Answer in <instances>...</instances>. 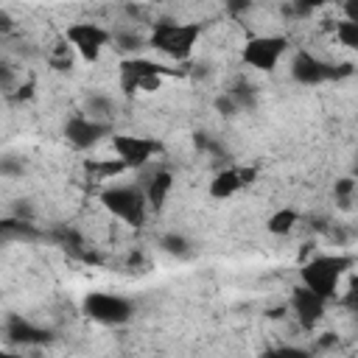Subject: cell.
Returning a JSON list of instances; mask_svg holds the SVG:
<instances>
[{
  "label": "cell",
  "instance_id": "cell-1",
  "mask_svg": "<svg viewBox=\"0 0 358 358\" xmlns=\"http://www.w3.org/2000/svg\"><path fill=\"white\" fill-rule=\"evenodd\" d=\"M352 263H355V257H350V255H316L308 263H302L299 280L305 288H310L324 302H330V299H336L338 280L347 274V268H352Z\"/></svg>",
  "mask_w": 358,
  "mask_h": 358
},
{
  "label": "cell",
  "instance_id": "cell-2",
  "mask_svg": "<svg viewBox=\"0 0 358 358\" xmlns=\"http://www.w3.org/2000/svg\"><path fill=\"white\" fill-rule=\"evenodd\" d=\"M201 36V25L199 22H176V20H159L151 28L148 45L157 48L159 53L176 59V62H187L196 42Z\"/></svg>",
  "mask_w": 358,
  "mask_h": 358
},
{
  "label": "cell",
  "instance_id": "cell-3",
  "mask_svg": "<svg viewBox=\"0 0 358 358\" xmlns=\"http://www.w3.org/2000/svg\"><path fill=\"white\" fill-rule=\"evenodd\" d=\"M165 76H179V70H171V67H162L145 56H129L120 62V90L126 95L143 90V92H154L162 87V78Z\"/></svg>",
  "mask_w": 358,
  "mask_h": 358
},
{
  "label": "cell",
  "instance_id": "cell-4",
  "mask_svg": "<svg viewBox=\"0 0 358 358\" xmlns=\"http://www.w3.org/2000/svg\"><path fill=\"white\" fill-rule=\"evenodd\" d=\"M101 204L120 221L131 224V227H140L145 221V190H137V187H129V185H117V187H106L101 193Z\"/></svg>",
  "mask_w": 358,
  "mask_h": 358
},
{
  "label": "cell",
  "instance_id": "cell-5",
  "mask_svg": "<svg viewBox=\"0 0 358 358\" xmlns=\"http://www.w3.org/2000/svg\"><path fill=\"white\" fill-rule=\"evenodd\" d=\"M352 73V64H330V62H322L319 56H313V53H308V50H299L296 56H294V62H291V76H294V81H299V84H308V87H313V84H322V81H338V78H344V76H350Z\"/></svg>",
  "mask_w": 358,
  "mask_h": 358
},
{
  "label": "cell",
  "instance_id": "cell-6",
  "mask_svg": "<svg viewBox=\"0 0 358 358\" xmlns=\"http://www.w3.org/2000/svg\"><path fill=\"white\" fill-rule=\"evenodd\" d=\"M285 48H288V39H285L282 34L252 36V39H246V45H243V62H246L249 67H255V70L268 73V70L277 67V62L282 59Z\"/></svg>",
  "mask_w": 358,
  "mask_h": 358
},
{
  "label": "cell",
  "instance_id": "cell-7",
  "mask_svg": "<svg viewBox=\"0 0 358 358\" xmlns=\"http://www.w3.org/2000/svg\"><path fill=\"white\" fill-rule=\"evenodd\" d=\"M84 313L101 324H123L131 319L134 308L129 299L117 296V294H103V291H92L84 296Z\"/></svg>",
  "mask_w": 358,
  "mask_h": 358
},
{
  "label": "cell",
  "instance_id": "cell-8",
  "mask_svg": "<svg viewBox=\"0 0 358 358\" xmlns=\"http://www.w3.org/2000/svg\"><path fill=\"white\" fill-rule=\"evenodd\" d=\"M67 42L70 48H76V53L84 62H95L103 50V45L112 42V34L106 28H101L98 22H73L67 28Z\"/></svg>",
  "mask_w": 358,
  "mask_h": 358
},
{
  "label": "cell",
  "instance_id": "cell-9",
  "mask_svg": "<svg viewBox=\"0 0 358 358\" xmlns=\"http://www.w3.org/2000/svg\"><path fill=\"white\" fill-rule=\"evenodd\" d=\"M112 148H115V159H120L126 168H143L157 151H162L157 140L140 134H112Z\"/></svg>",
  "mask_w": 358,
  "mask_h": 358
},
{
  "label": "cell",
  "instance_id": "cell-10",
  "mask_svg": "<svg viewBox=\"0 0 358 358\" xmlns=\"http://www.w3.org/2000/svg\"><path fill=\"white\" fill-rule=\"evenodd\" d=\"M106 134L112 137L109 123L95 120V117L76 115V117H70V120L64 123V137H67V140H70V145H73V148H78V151H87V148L98 145Z\"/></svg>",
  "mask_w": 358,
  "mask_h": 358
},
{
  "label": "cell",
  "instance_id": "cell-11",
  "mask_svg": "<svg viewBox=\"0 0 358 358\" xmlns=\"http://www.w3.org/2000/svg\"><path fill=\"white\" fill-rule=\"evenodd\" d=\"M324 305H327V302H324L319 294H313L310 288H305V285H296V288L291 291V310H294L299 327H305V330H313V327L322 322Z\"/></svg>",
  "mask_w": 358,
  "mask_h": 358
},
{
  "label": "cell",
  "instance_id": "cell-12",
  "mask_svg": "<svg viewBox=\"0 0 358 358\" xmlns=\"http://www.w3.org/2000/svg\"><path fill=\"white\" fill-rule=\"evenodd\" d=\"M50 336H53L50 330L36 327V324H31V322L22 319V316H8V322H6V338H8L11 344H20V347L48 344Z\"/></svg>",
  "mask_w": 358,
  "mask_h": 358
},
{
  "label": "cell",
  "instance_id": "cell-13",
  "mask_svg": "<svg viewBox=\"0 0 358 358\" xmlns=\"http://www.w3.org/2000/svg\"><path fill=\"white\" fill-rule=\"evenodd\" d=\"M243 187L241 168H224L210 179V196L213 199H229Z\"/></svg>",
  "mask_w": 358,
  "mask_h": 358
},
{
  "label": "cell",
  "instance_id": "cell-14",
  "mask_svg": "<svg viewBox=\"0 0 358 358\" xmlns=\"http://www.w3.org/2000/svg\"><path fill=\"white\" fill-rule=\"evenodd\" d=\"M171 187H173V173H171V171H157V173H151L148 185H145V199H148V204H151L154 210H162V204H165Z\"/></svg>",
  "mask_w": 358,
  "mask_h": 358
},
{
  "label": "cell",
  "instance_id": "cell-15",
  "mask_svg": "<svg viewBox=\"0 0 358 358\" xmlns=\"http://www.w3.org/2000/svg\"><path fill=\"white\" fill-rule=\"evenodd\" d=\"M296 221H299V213H296V210H291V207H280L277 213L268 215L266 227H268L271 235H288V232L294 229Z\"/></svg>",
  "mask_w": 358,
  "mask_h": 358
},
{
  "label": "cell",
  "instance_id": "cell-16",
  "mask_svg": "<svg viewBox=\"0 0 358 358\" xmlns=\"http://www.w3.org/2000/svg\"><path fill=\"white\" fill-rule=\"evenodd\" d=\"M0 229H3L6 238H28V241L42 238V232L34 229V224L28 218H3L0 221Z\"/></svg>",
  "mask_w": 358,
  "mask_h": 358
},
{
  "label": "cell",
  "instance_id": "cell-17",
  "mask_svg": "<svg viewBox=\"0 0 358 358\" xmlns=\"http://www.w3.org/2000/svg\"><path fill=\"white\" fill-rule=\"evenodd\" d=\"M159 246H162V252H168V255H173V257H185V255L190 252L187 238L179 235V232H168V235H162V238H159Z\"/></svg>",
  "mask_w": 358,
  "mask_h": 358
},
{
  "label": "cell",
  "instance_id": "cell-18",
  "mask_svg": "<svg viewBox=\"0 0 358 358\" xmlns=\"http://www.w3.org/2000/svg\"><path fill=\"white\" fill-rule=\"evenodd\" d=\"M336 36H338L341 45L358 50V22H350V20L338 22V25H336Z\"/></svg>",
  "mask_w": 358,
  "mask_h": 358
},
{
  "label": "cell",
  "instance_id": "cell-19",
  "mask_svg": "<svg viewBox=\"0 0 358 358\" xmlns=\"http://www.w3.org/2000/svg\"><path fill=\"white\" fill-rule=\"evenodd\" d=\"M87 171H90V173H98L101 179H109V176L126 171V165H123L120 159H106V162H87Z\"/></svg>",
  "mask_w": 358,
  "mask_h": 358
},
{
  "label": "cell",
  "instance_id": "cell-20",
  "mask_svg": "<svg viewBox=\"0 0 358 358\" xmlns=\"http://www.w3.org/2000/svg\"><path fill=\"white\" fill-rule=\"evenodd\" d=\"M50 67L53 70H70L73 67V56H70V45H64V42H59L56 48H53V53H50Z\"/></svg>",
  "mask_w": 358,
  "mask_h": 358
},
{
  "label": "cell",
  "instance_id": "cell-21",
  "mask_svg": "<svg viewBox=\"0 0 358 358\" xmlns=\"http://www.w3.org/2000/svg\"><path fill=\"white\" fill-rule=\"evenodd\" d=\"M112 39H115V45H117L120 50H126V53H134V50L143 48V42H145L140 34H131V31H120V34H115Z\"/></svg>",
  "mask_w": 358,
  "mask_h": 358
},
{
  "label": "cell",
  "instance_id": "cell-22",
  "mask_svg": "<svg viewBox=\"0 0 358 358\" xmlns=\"http://www.w3.org/2000/svg\"><path fill=\"white\" fill-rule=\"evenodd\" d=\"M227 95L238 103V109H241V106H252V103H255V90H252L249 84H243V81H241V84H235Z\"/></svg>",
  "mask_w": 358,
  "mask_h": 358
},
{
  "label": "cell",
  "instance_id": "cell-23",
  "mask_svg": "<svg viewBox=\"0 0 358 358\" xmlns=\"http://www.w3.org/2000/svg\"><path fill=\"white\" fill-rule=\"evenodd\" d=\"M260 358H310V352L302 347H271Z\"/></svg>",
  "mask_w": 358,
  "mask_h": 358
},
{
  "label": "cell",
  "instance_id": "cell-24",
  "mask_svg": "<svg viewBox=\"0 0 358 358\" xmlns=\"http://www.w3.org/2000/svg\"><path fill=\"white\" fill-rule=\"evenodd\" d=\"M352 190H355V179H352V176L336 179V185H333V193H336V199L341 201V207H347V204H350V196H352Z\"/></svg>",
  "mask_w": 358,
  "mask_h": 358
},
{
  "label": "cell",
  "instance_id": "cell-25",
  "mask_svg": "<svg viewBox=\"0 0 358 358\" xmlns=\"http://www.w3.org/2000/svg\"><path fill=\"white\" fill-rule=\"evenodd\" d=\"M341 305H344V308H350L352 313H358V274H352V277H350L347 291H344V296H341Z\"/></svg>",
  "mask_w": 358,
  "mask_h": 358
},
{
  "label": "cell",
  "instance_id": "cell-26",
  "mask_svg": "<svg viewBox=\"0 0 358 358\" xmlns=\"http://www.w3.org/2000/svg\"><path fill=\"white\" fill-rule=\"evenodd\" d=\"M87 109H90V115H92V117H95V115H101V117H103V115H109V112H112V101H109V98H103V95H92V98L87 101ZM95 120H98V117H95Z\"/></svg>",
  "mask_w": 358,
  "mask_h": 358
},
{
  "label": "cell",
  "instance_id": "cell-27",
  "mask_svg": "<svg viewBox=\"0 0 358 358\" xmlns=\"http://www.w3.org/2000/svg\"><path fill=\"white\" fill-rule=\"evenodd\" d=\"M215 109H218L221 115H227V117H229V115H235V112H238V103H235L229 95H221V98H215Z\"/></svg>",
  "mask_w": 358,
  "mask_h": 358
},
{
  "label": "cell",
  "instance_id": "cell-28",
  "mask_svg": "<svg viewBox=\"0 0 358 358\" xmlns=\"http://www.w3.org/2000/svg\"><path fill=\"white\" fill-rule=\"evenodd\" d=\"M344 20L358 22V0H347L344 3Z\"/></svg>",
  "mask_w": 358,
  "mask_h": 358
},
{
  "label": "cell",
  "instance_id": "cell-29",
  "mask_svg": "<svg viewBox=\"0 0 358 358\" xmlns=\"http://www.w3.org/2000/svg\"><path fill=\"white\" fill-rule=\"evenodd\" d=\"M31 95H34V81H28L25 87H20V92H17L14 98H17V101H25V98H31Z\"/></svg>",
  "mask_w": 358,
  "mask_h": 358
},
{
  "label": "cell",
  "instance_id": "cell-30",
  "mask_svg": "<svg viewBox=\"0 0 358 358\" xmlns=\"http://www.w3.org/2000/svg\"><path fill=\"white\" fill-rule=\"evenodd\" d=\"M0 31H3V34H8V31H11V17H8L6 11H0Z\"/></svg>",
  "mask_w": 358,
  "mask_h": 358
},
{
  "label": "cell",
  "instance_id": "cell-31",
  "mask_svg": "<svg viewBox=\"0 0 358 358\" xmlns=\"http://www.w3.org/2000/svg\"><path fill=\"white\" fill-rule=\"evenodd\" d=\"M330 344H336V336H333V333H324V336L319 338V347H330Z\"/></svg>",
  "mask_w": 358,
  "mask_h": 358
},
{
  "label": "cell",
  "instance_id": "cell-32",
  "mask_svg": "<svg viewBox=\"0 0 358 358\" xmlns=\"http://www.w3.org/2000/svg\"><path fill=\"white\" fill-rule=\"evenodd\" d=\"M0 358H20V355H14V352H3Z\"/></svg>",
  "mask_w": 358,
  "mask_h": 358
}]
</instances>
